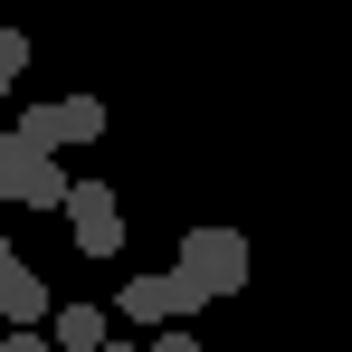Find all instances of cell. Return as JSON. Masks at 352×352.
Wrapping results in <instances>:
<instances>
[{
    "instance_id": "obj_6",
    "label": "cell",
    "mask_w": 352,
    "mask_h": 352,
    "mask_svg": "<svg viewBox=\"0 0 352 352\" xmlns=\"http://www.w3.org/2000/svg\"><path fill=\"white\" fill-rule=\"evenodd\" d=\"M38 314H48V286H38L29 267H10V276H0V324H10V333H38Z\"/></svg>"
},
{
    "instance_id": "obj_9",
    "label": "cell",
    "mask_w": 352,
    "mask_h": 352,
    "mask_svg": "<svg viewBox=\"0 0 352 352\" xmlns=\"http://www.w3.org/2000/svg\"><path fill=\"white\" fill-rule=\"evenodd\" d=\"M0 352H58L48 333H0Z\"/></svg>"
},
{
    "instance_id": "obj_3",
    "label": "cell",
    "mask_w": 352,
    "mask_h": 352,
    "mask_svg": "<svg viewBox=\"0 0 352 352\" xmlns=\"http://www.w3.org/2000/svg\"><path fill=\"white\" fill-rule=\"evenodd\" d=\"M19 133L38 143V153H58V143H96L105 133V96H48V105H29Z\"/></svg>"
},
{
    "instance_id": "obj_5",
    "label": "cell",
    "mask_w": 352,
    "mask_h": 352,
    "mask_svg": "<svg viewBox=\"0 0 352 352\" xmlns=\"http://www.w3.org/2000/svg\"><path fill=\"white\" fill-rule=\"evenodd\" d=\"M115 314L133 324V333H143V324L162 333V324H181V314H210V305H200V295L181 286V276H133V286L115 295Z\"/></svg>"
},
{
    "instance_id": "obj_8",
    "label": "cell",
    "mask_w": 352,
    "mask_h": 352,
    "mask_svg": "<svg viewBox=\"0 0 352 352\" xmlns=\"http://www.w3.org/2000/svg\"><path fill=\"white\" fill-rule=\"evenodd\" d=\"M19 76H29V38H19V29H0V96H10Z\"/></svg>"
},
{
    "instance_id": "obj_10",
    "label": "cell",
    "mask_w": 352,
    "mask_h": 352,
    "mask_svg": "<svg viewBox=\"0 0 352 352\" xmlns=\"http://www.w3.org/2000/svg\"><path fill=\"white\" fill-rule=\"evenodd\" d=\"M153 352H200V343H190L181 324H162V333H153Z\"/></svg>"
},
{
    "instance_id": "obj_2",
    "label": "cell",
    "mask_w": 352,
    "mask_h": 352,
    "mask_svg": "<svg viewBox=\"0 0 352 352\" xmlns=\"http://www.w3.org/2000/svg\"><path fill=\"white\" fill-rule=\"evenodd\" d=\"M0 200H19V210H67L58 153H38L29 133H0Z\"/></svg>"
},
{
    "instance_id": "obj_1",
    "label": "cell",
    "mask_w": 352,
    "mask_h": 352,
    "mask_svg": "<svg viewBox=\"0 0 352 352\" xmlns=\"http://www.w3.org/2000/svg\"><path fill=\"white\" fill-rule=\"evenodd\" d=\"M172 276L200 295V305H210V295H238V286H248V238H238V229H190Z\"/></svg>"
},
{
    "instance_id": "obj_12",
    "label": "cell",
    "mask_w": 352,
    "mask_h": 352,
    "mask_svg": "<svg viewBox=\"0 0 352 352\" xmlns=\"http://www.w3.org/2000/svg\"><path fill=\"white\" fill-rule=\"evenodd\" d=\"M96 352H143V343H96Z\"/></svg>"
},
{
    "instance_id": "obj_4",
    "label": "cell",
    "mask_w": 352,
    "mask_h": 352,
    "mask_svg": "<svg viewBox=\"0 0 352 352\" xmlns=\"http://www.w3.org/2000/svg\"><path fill=\"white\" fill-rule=\"evenodd\" d=\"M67 229H76V248H86V257H115V248H124L115 190H105V181H67Z\"/></svg>"
},
{
    "instance_id": "obj_7",
    "label": "cell",
    "mask_w": 352,
    "mask_h": 352,
    "mask_svg": "<svg viewBox=\"0 0 352 352\" xmlns=\"http://www.w3.org/2000/svg\"><path fill=\"white\" fill-rule=\"evenodd\" d=\"M96 343H115L105 305H58V352H96Z\"/></svg>"
},
{
    "instance_id": "obj_11",
    "label": "cell",
    "mask_w": 352,
    "mask_h": 352,
    "mask_svg": "<svg viewBox=\"0 0 352 352\" xmlns=\"http://www.w3.org/2000/svg\"><path fill=\"white\" fill-rule=\"evenodd\" d=\"M10 267H19V248H10V238H0V276H10Z\"/></svg>"
}]
</instances>
